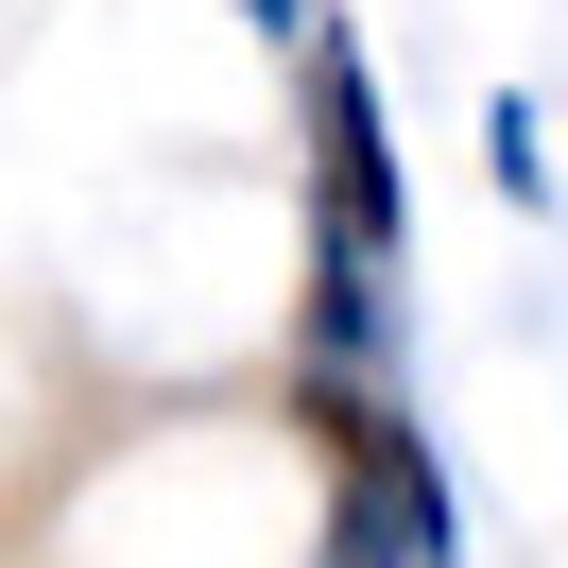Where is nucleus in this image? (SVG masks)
<instances>
[{"label": "nucleus", "mask_w": 568, "mask_h": 568, "mask_svg": "<svg viewBox=\"0 0 568 568\" xmlns=\"http://www.w3.org/2000/svg\"><path fill=\"white\" fill-rule=\"evenodd\" d=\"M311 430H327V568H448V483H430V448L379 414L362 379H311Z\"/></svg>", "instance_id": "nucleus-1"}, {"label": "nucleus", "mask_w": 568, "mask_h": 568, "mask_svg": "<svg viewBox=\"0 0 568 568\" xmlns=\"http://www.w3.org/2000/svg\"><path fill=\"white\" fill-rule=\"evenodd\" d=\"M311 207H327V276L379 293V258H396V155H379V87H362L345 36H311Z\"/></svg>", "instance_id": "nucleus-2"}, {"label": "nucleus", "mask_w": 568, "mask_h": 568, "mask_svg": "<svg viewBox=\"0 0 568 568\" xmlns=\"http://www.w3.org/2000/svg\"><path fill=\"white\" fill-rule=\"evenodd\" d=\"M258 18H293V36H311V18H327V0H258Z\"/></svg>", "instance_id": "nucleus-3"}]
</instances>
